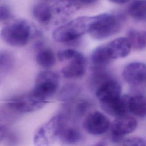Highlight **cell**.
I'll return each instance as SVG.
<instances>
[{
    "mask_svg": "<svg viewBox=\"0 0 146 146\" xmlns=\"http://www.w3.org/2000/svg\"><path fill=\"white\" fill-rule=\"evenodd\" d=\"M40 33L30 22L24 19H17L9 22L0 31L1 39L12 46H23L30 39Z\"/></svg>",
    "mask_w": 146,
    "mask_h": 146,
    "instance_id": "cell-1",
    "label": "cell"
},
{
    "mask_svg": "<svg viewBox=\"0 0 146 146\" xmlns=\"http://www.w3.org/2000/svg\"><path fill=\"white\" fill-rule=\"evenodd\" d=\"M122 18L112 13H102L90 17L88 33L94 39H106L117 33L120 28Z\"/></svg>",
    "mask_w": 146,
    "mask_h": 146,
    "instance_id": "cell-2",
    "label": "cell"
},
{
    "mask_svg": "<svg viewBox=\"0 0 146 146\" xmlns=\"http://www.w3.org/2000/svg\"><path fill=\"white\" fill-rule=\"evenodd\" d=\"M90 17L82 16L74 18L55 29L53 39L59 43H69L88 32Z\"/></svg>",
    "mask_w": 146,
    "mask_h": 146,
    "instance_id": "cell-3",
    "label": "cell"
},
{
    "mask_svg": "<svg viewBox=\"0 0 146 146\" xmlns=\"http://www.w3.org/2000/svg\"><path fill=\"white\" fill-rule=\"evenodd\" d=\"M59 82V76L56 72L50 70L39 72L35 80V86L31 94L36 98L47 100L56 91Z\"/></svg>",
    "mask_w": 146,
    "mask_h": 146,
    "instance_id": "cell-4",
    "label": "cell"
},
{
    "mask_svg": "<svg viewBox=\"0 0 146 146\" xmlns=\"http://www.w3.org/2000/svg\"><path fill=\"white\" fill-rule=\"evenodd\" d=\"M124 80L129 84L133 95H143L146 86V64L142 62H131L126 65L122 72Z\"/></svg>",
    "mask_w": 146,
    "mask_h": 146,
    "instance_id": "cell-5",
    "label": "cell"
},
{
    "mask_svg": "<svg viewBox=\"0 0 146 146\" xmlns=\"http://www.w3.org/2000/svg\"><path fill=\"white\" fill-rule=\"evenodd\" d=\"M47 103L40 100L31 93L13 98L6 104L10 110L19 113H26L36 111L42 108Z\"/></svg>",
    "mask_w": 146,
    "mask_h": 146,
    "instance_id": "cell-6",
    "label": "cell"
},
{
    "mask_svg": "<svg viewBox=\"0 0 146 146\" xmlns=\"http://www.w3.org/2000/svg\"><path fill=\"white\" fill-rule=\"evenodd\" d=\"M137 126L136 119L128 114L115 117L110 124L111 140L116 143H120L124 136L134 131Z\"/></svg>",
    "mask_w": 146,
    "mask_h": 146,
    "instance_id": "cell-7",
    "label": "cell"
},
{
    "mask_svg": "<svg viewBox=\"0 0 146 146\" xmlns=\"http://www.w3.org/2000/svg\"><path fill=\"white\" fill-rule=\"evenodd\" d=\"M108 118L99 111L90 113L83 123L85 131L93 135H99L106 133L110 127Z\"/></svg>",
    "mask_w": 146,
    "mask_h": 146,
    "instance_id": "cell-8",
    "label": "cell"
},
{
    "mask_svg": "<svg viewBox=\"0 0 146 146\" xmlns=\"http://www.w3.org/2000/svg\"><path fill=\"white\" fill-rule=\"evenodd\" d=\"M131 96L129 95H124L111 100L100 101V106L106 113L113 117L127 115L129 113Z\"/></svg>",
    "mask_w": 146,
    "mask_h": 146,
    "instance_id": "cell-9",
    "label": "cell"
},
{
    "mask_svg": "<svg viewBox=\"0 0 146 146\" xmlns=\"http://www.w3.org/2000/svg\"><path fill=\"white\" fill-rule=\"evenodd\" d=\"M121 86L116 80L108 78L102 82L96 88L95 94L100 101L108 100L121 95Z\"/></svg>",
    "mask_w": 146,
    "mask_h": 146,
    "instance_id": "cell-10",
    "label": "cell"
},
{
    "mask_svg": "<svg viewBox=\"0 0 146 146\" xmlns=\"http://www.w3.org/2000/svg\"><path fill=\"white\" fill-rule=\"evenodd\" d=\"M62 70L63 76L67 79H75L82 77L86 72V60L84 55L79 53L74 58L67 61Z\"/></svg>",
    "mask_w": 146,
    "mask_h": 146,
    "instance_id": "cell-11",
    "label": "cell"
},
{
    "mask_svg": "<svg viewBox=\"0 0 146 146\" xmlns=\"http://www.w3.org/2000/svg\"><path fill=\"white\" fill-rule=\"evenodd\" d=\"M109 55L112 59L123 58L129 54L131 46L127 38H117L107 45Z\"/></svg>",
    "mask_w": 146,
    "mask_h": 146,
    "instance_id": "cell-12",
    "label": "cell"
},
{
    "mask_svg": "<svg viewBox=\"0 0 146 146\" xmlns=\"http://www.w3.org/2000/svg\"><path fill=\"white\" fill-rule=\"evenodd\" d=\"M32 14L34 18L40 23L48 24L55 14V6H51L46 1H42L33 6Z\"/></svg>",
    "mask_w": 146,
    "mask_h": 146,
    "instance_id": "cell-13",
    "label": "cell"
},
{
    "mask_svg": "<svg viewBox=\"0 0 146 146\" xmlns=\"http://www.w3.org/2000/svg\"><path fill=\"white\" fill-rule=\"evenodd\" d=\"M91 60L94 68H103L112 60L110 57L106 45L95 48L91 54Z\"/></svg>",
    "mask_w": 146,
    "mask_h": 146,
    "instance_id": "cell-14",
    "label": "cell"
},
{
    "mask_svg": "<svg viewBox=\"0 0 146 146\" xmlns=\"http://www.w3.org/2000/svg\"><path fill=\"white\" fill-rule=\"evenodd\" d=\"M129 113L139 117L146 116V96L143 94L131 96Z\"/></svg>",
    "mask_w": 146,
    "mask_h": 146,
    "instance_id": "cell-15",
    "label": "cell"
},
{
    "mask_svg": "<svg viewBox=\"0 0 146 146\" xmlns=\"http://www.w3.org/2000/svg\"><path fill=\"white\" fill-rule=\"evenodd\" d=\"M56 60V56L50 48H42L36 55V63L44 68L52 67L55 64Z\"/></svg>",
    "mask_w": 146,
    "mask_h": 146,
    "instance_id": "cell-16",
    "label": "cell"
},
{
    "mask_svg": "<svg viewBox=\"0 0 146 146\" xmlns=\"http://www.w3.org/2000/svg\"><path fill=\"white\" fill-rule=\"evenodd\" d=\"M128 13L135 20L146 21V0H133L129 5Z\"/></svg>",
    "mask_w": 146,
    "mask_h": 146,
    "instance_id": "cell-17",
    "label": "cell"
},
{
    "mask_svg": "<svg viewBox=\"0 0 146 146\" xmlns=\"http://www.w3.org/2000/svg\"><path fill=\"white\" fill-rule=\"evenodd\" d=\"M128 40L131 48L135 50H143L146 47V32L131 29L127 33Z\"/></svg>",
    "mask_w": 146,
    "mask_h": 146,
    "instance_id": "cell-18",
    "label": "cell"
},
{
    "mask_svg": "<svg viewBox=\"0 0 146 146\" xmlns=\"http://www.w3.org/2000/svg\"><path fill=\"white\" fill-rule=\"evenodd\" d=\"M13 55L7 50H0V76L8 72L13 67Z\"/></svg>",
    "mask_w": 146,
    "mask_h": 146,
    "instance_id": "cell-19",
    "label": "cell"
},
{
    "mask_svg": "<svg viewBox=\"0 0 146 146\" xmlns=\"http://www.w3.org/2000/svg\"><path fill=\"white\" fill-rule=\"evenodd\" d=\"M79 53V51L74 49H72V48L64 49V50L59 51L58 52L56 55V58L60 62H65L74 58Z\"/></svg>",
    "mask_w": 146,
    "mask_h": 146,
    "instance_id": "cell-20",
    "label": "cell"
},
{
    "mask_svg": "<svg viewBox=\"0 0 146 146\" xmlns=\"http://www.w3.org/2000/svg\"><path fill=\"white\" fill-rule=\"evenodd\" d=\"M76 10L82 7L90 6L96 3L98 0H65Z\"/></svg>",
    "mask_w": 146,
    "mask_h": 146,
    "instance_id": "cell-21",
    "label": "cell"
},
{
    "mask_svg": "<svg viewBox=\"0 0 146 146\" xmlns=\"http://www.w3.org/2000/svg\"><path fill=\"white\" fill-rule=\"evenodd\" d=\"M120 144L123 145L145 146L146 145V142L143 139L139 137H129L127 138L124 137Z\"/></svg>",
    "mask_w": 146,
    "mask_h": 146,
    "instance_id": "cell-22",
    "label": "cell"
},
{
    "mask_svg": "<svg viewBox=\"0 0 146 146\" xmlns=\"http://www.w3.org/2000/svg\"><path fill=\"white\" fill-rule=\"evenodd\" d=\"M13 17V14L10 7L6 4L0 5V22L10 20Z\"/></svg>",
    "mask_w": 146,
    "mask_h": 146,
    "instance_id": "cell-23",
    "label": "cell"
},
{
    "mask_svg": "<svg viewBox=\"0 0 146 146\" xmlns=\"http://www.w3.org/2000/svg\"><path fill=\"white\" fill-rule=\"evenodd\" d=\"M6 133H7L6 128L4 125L0 124V141L5 138V136L6 135Z\"/></svg>",
    "mask_w": 146,
    "mask_h": 146,
    "instance_id": "cell-24",
    "label": "cell"
},
{
    "mask_svg": "<svg viewBox=\"0 0 146 146\" xmlns=\"http://www.w3.org/2000/svg\"><path fill=\"white\" fill-rule=\"evenodd\" d=\"M108 1H110V2L115 3V4L122 5H125V4L129 2L131 0H108Z\"/></svg>",
    "mask_w": 146,
    "mask_h": 146,
    "instance_id": "cell-25",
    "label": "cell"
},
{
    "mask_svg": "<svg viewBox=\"0 0 146 146\" xmlns=\"http://www.w3.org/2000/svg\"><path fill=\"white\" fill-rule=\"evenodd\" d=\"M41 1H51V0H41Z\"/></svg>",
    "mask_w": 146,
    "mask_h": 146,
    "instance_id": "cell-26",
    "label": "cell"
}]
</instances>
